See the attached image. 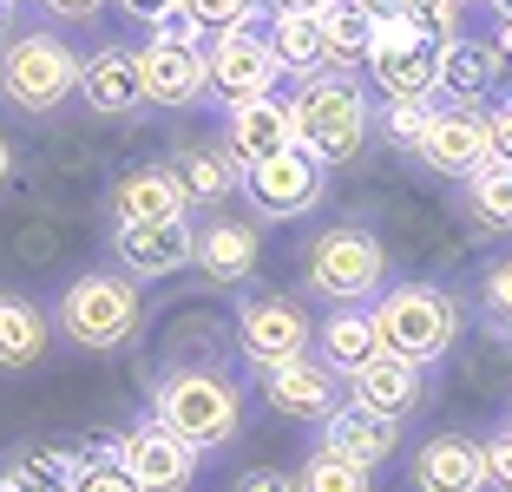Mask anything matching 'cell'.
<instances>
[{
  "label": "cell",
  "mask_w": 512,
  "mask_h": 492,
  "mask_svg": "<svg viewBox=\"0 0 512 492\" xmlns=\"http://www.w3.org/2000/svg\"><path fill=\"white\" fill-rule=\"evenodd\" d=\"M151 414L165 420L184 447L217 453V447H230V440H237V427H243V388L230 381L224 368L178 361V368L158 374V388H151Z\"/></svg>",
  "instance_id": "obj_1"
},
{
  "label": "cell",
  "mask_w": 512,
  "mask_h": 492,
  "mask_svg": "<svg viewBox=\"0 0 512 492\" xmlns=\"http://www.w3.org/2000/svg\"><path fill=\"white\" fill-rule=\"evenodd\" d=\"M66 342L92 348V355H112L138 335L145 322V296H138V276L125 269H79L73 283L60 289V309H53Z\"/></svg>",
  "instance_id": "obj_2"
},
{
  "label": "cell",
  "mask_w": 512,
  "mask_h": 492,
  "mask_svg": "<svg viewBox=\"0 0 512 492\" xmlns=\"http://www.w3.org/2000/svg\"><path fill=\"white\" fill-rule=\"evenodd\" d=\"M388 283V250H381L375 230L362 224H329L302 243V289L335 309H362V302L381 296Z\"/></svg>",
  "instance_id": "obj_3"
},
{
  "label": "cell",
  "mask_w": 512,
  "mask_h": 492,
  "mask_svg": "<svg viewBox=\"0 0 512 492\" xmlns=\"http://www.w3.org/2000/svg\"><path fill=\"white\" fill-rule=\"evenodd\" d=\"M368 315H375V328H381V348L421 361V368H434V361L460 342V302L440 283H394V289L375 296Z\"/></svg>",
  "instance_id": "obj_4"
},
{
  "label": "cell",
  "mask_w": 512,
  "mask_h": 492,
  "mask_svg": "<svg viewBox=\"0 0 512 492\" xmlns=\"http://www.w3.org/2000/svg\"><path fill=\"white\" fill-rule=\"evenodd\" d=\"M289 125H296V145L322 164H342L362 151L368 138V99L355 79L335 73H309L296 79V99H289Z\"/></svg>",
  "instance_id": "obj_5"
},
{
  "label": "cell",
  "mask_w": 512,
  "mask_h": 492,
  "mask_svg": "<svg viewBox=\"0 0 512 492\" xmlns=\"http://www.w3.org/2000/svg\"><path fill=\"white\" fill-rule=\"evenodd\" d=\"M0 99L27 119L60 112L66 99H79V53L60 33H14L0 46Z\"/></svg>",
  "instance_id": "obj_6"
},
{
  "label": "cell",
  "mask_w": 512,
  "mask_h": 492,
  "mask_svg": "<svg viewBox=\"0 0 512 492\" xmlns=\"http://www.w3.org/2000/svg\"><path fill=\"white\" fill-rule=\"evenodd\" d=\"M138 73H145V105H165V112L197 105L204 99V33L184 14L158 20L151 40L138 46Z\"/></svg>",
  "instance_id": "obj_7"
},
{
  "label": "cell",
  "mask_w": 512,
  "mask_h": 492,
  "mask_svg": "<svg viewBox=\"0 0 512 492\" xmlns=\"http://www.w3.org/2000/svg\"><path fill=\"white\" fill-rule=\"evenodd\" d=\"M362 66L388 99H434L440 92V40L421 33L414 20H375Z\"/></svg>",
  "instance_id": "obj_8"
},
{
  "label": "cell",
  "mask_w": 512,
  "mask_h": 492,
  "mask_svg": "<svg viewBox=\"0 0 512 492\" xmlns=\"http://www.w3.org/2000/svg\"><path fill=\"white\" fill-rule=\"evenodd\" d=\"M243 191H250V210L263 217V224H289V217H302V210L322 204L329 164L309 158L302 145H289V151H276V158L250 164V171H243Z\"/></svg>",
  "instance_id": "obj_9"
},
{
  "label": "cell",
  "mask_w": 512,
  "mask_h": 492,
  "mask_svg": "<svg viewBox=\"0 0 512 492\" xmlns=\"http://www.w3.org/2000/svg\"><path fill=\"white\" fill-rule=\"evenodd\" d=\"M276 79H283V66H276V53L263 46L256 27H224L204 40V92L211 99L224 105L263 99V92H276Z\"/></svg>",
  "instance_id": "obj_10"
},
{
  "label": "cell",
  "mask_w": 512,
  "mask_h": 492,
  "mask_svg": "<svg viewBox=\"0 0 512 492\" xmlns=\"http://www.w3.org/2000/svg\"><path fill=\"white\" fill-rule=\"evenodd\" d=\"M112 453L138 479V492H191L197 479V447H184L158 414H138L125 433H112Z\"/></svg>",
  "instance_id": "obj_11"
},
{
  "label": "cell",
  "mask_w": 512,
  "mask_h": 492,
  "mask_svg": "<svg viewBox=\"0 0 512 492\" xmlns=\"http://www.w3.org/2000/svg\"><path fill=\"white\" fill-rule=\"evenodd\" d=\"M316 342V322L296 296H243L237 309V348L250 368H276L289 355H309Z\"/></svg>",
  "instance_id": "obj_12"
},
{
  "label": "cell",
  "mask_w": 512,
  "mask_h": 492,
  "mask_svg": "<svg viewBox=\"0 0 512 492\" xmlns=\"http://www.w3.org/2000/svg\"><path fill=\"white\" fill-rule=\"evenodd\" d=\"M421 158L447 178H467L473 164L493 158V132H486V105L480 99H447L427 119V138H421Z\"/></svg>",
  "instance_id": "obj_13"
},
{
  "label": "cell",
  "mask_w": 512,
  "mask_h": 492,
  "mask_svg": "<svg viewBox=\"0 0 512 492\" xmlns=\"http://www.w3.org/2000/svg\"><path fill=\"white\" fill-rule=\"evenodd\" d=\"M263 374V407L270 414H283V420H322L335 401H342V374L329 368L322 355H289V361H276V368H256Z\"/></svg>",
  "instance_id": "obj_14"
},
{
  "label": "cell",
  "mask_w": 512,
  "mask_h": 492,
  "mask_svg": "<svg viewBox=\"0 0 512 492\" xmlns=\"http://www.w3.org/2000/svg\"><path fill=\"white\" fill-rule=\"evenodd\" d=\"M112 250H119V269H125V276H145V283H158V276H178V269H191L197 230H191V217H165V224H125V230H112Z\"/></svg>",
  "instance_id": "obj_15"
},
{
  "label": "cell",
  "mask_w": 512,
  "mask_h": 492,
  "mask_svg": "<svg viewBox=\"0 0 512 492\" xmlns=\"http://www.w3.org/2000/svg\"><path fill=\"white\" fill-rule=\"evenodd\" d=\"M316 447L342 453V460H355V466H381L401 447V420L375 414V407H362V401H335L329 414L316 420Z\"/></svg>",
  "instance_id": "obj_16"
},
{
  "label": "cell",
  "mask_w": 512,
  "mask_h": 492,
  "mask_svg": "<svg viewBox=\"0 0 512 492\" xmlns=\"http://www.w3.org/2000/svg\"><path fill=\"white\" fill-rule=\"evenodd\" d=\"M296 145V125H289V99L263 92V99H243V105H224V151L250 171V164L276 158V151Z\"/></svg>",
  "instance_id": "obj_17"
},
{
  "label": "cell",
  "mask_w": 512,
  "mask_h": 492,
  "mask_svg": "<svg viewBox=\"0 0 512 492\" xmlns=\"http://www.w3.org/2000/svg\"><path fill=\"white\" fill-rule=\"evenodd\" d=\"M106 210H112V230H125V224H165V217H184V210H191V197H184V184H178L171 164H132V171L112 184Z\"/></svg>",
  "instance_id": "obj_18"
},
{
  "label": "cell",
  "mask_w": 512,
  "mask_h": 492,
  "mask_svg": "<svg viewBox=\"0 0 512 492\" xmlns=\"http://www.w3.org/2000/svg\"><path fill=\"white\" fill-rule=\"evenodd\" d=\"M407 473L421 492H486V447L467 433H434L414 447Z\"/></svg>",
  "instance_id": "obj_19"
},
{
  "label": "cell",
  "mask_w": 512,
  "mask_h": 492,
  "mask_svg": "<svg viewBox=\"0 0 512 492\" xmlns=\"http://www.w3.org/2000/svg\"><path fill=\"white\" fill-rule=\"evenodd\" d=\"M79 99L106 119H125L145 105V73H138V46H99L92 60H79Z\"/></svg>",
  "instance_id": "obj_20"
},
{
  "label": "cell",
  "mask_w": 512,
  "mask_h": 492,
  "mask_svg": "<svg viewBox=\"0 0 512 492\" xmlns=\"http://www.w3.org/2000/svg\"><path fill=\"white\" fill-rule=\"evenodd\" d=\"M348 381H355V401L375 407V414H388V420H407L414 407H421V394H427V368L407 361V355H388V348H381L368 368H355Z\"/></svg>",
  "instance_id": "obj_21"
},
{
  "label": "cell",
  "mask_w": 512,
  "mask_h": 492,
  "mask_svg": "<svg viewBox=\"0 0 512 492\" xmlns=\"http://www.w3.org/2000/svg\"><path fill=\"white\" fill-rule=\"evenodd\" d=\"M256 224L250 217H211V224H197V250H191V263L211 276L217 289H230V283H243L256 269Z\"/></svg>",
  "instance_id": "obj_22"
},
{
  "label": "cell",
  "mask_w": 512,
  "mask_h": 492,
  "mask_svg": "<svg viewBox=\"0 0 512 492\" xmlns=\"http://www.w3.org/2000/svg\"><path fill=\"white\" fill-rule=\"evenodd\" d=\"M263 46L276 53V66H283L289 79H309L329 66V46H322V20L316 14H289V7H276L270 27H263Z\"/></svg>",
  "instance_id": "obj_23"
},
{
  "label": "cell",
  "mask_w": 512,
  "mask_h": 492,
  "mask_svg": "<svg viewBox=\"0 0 512 492\" xmlns=\"http://www.w3.org/2000/svg\"><path fill=\"white\" fill-rule=\"evenodd\" d=\"M316 355L329 361L335 374H355L381 355V328L368 309H335L329 322H316Z\"/></svg>",
  "instance_id": "obj_24"
},
{
  "label": "cell",
  "mask_w": 512,
  "mask_h": 492,
  "mask_svg": "<svg viewBox=\"0 0 512 492\" xmlns=\"http://www.w3.org/2000/svg\"><path fill=\"white\" fill-rule=\"evenodd\" d=\"M493 79H499L493 40H467V33H447L440 40V92L447 99H480Z\"/></svg>",
  "instance_id": "obj_25"
},
{
  "label": "cell",
  "mask_w": 512,
  "mask_h": 492,
  "mask_svg": "<svg viewBox=\"0 0 512 492\" xmlns=\"http://www.w3.org/2000/svg\"><path fill=\"white\" fill-rule=\"evenodd\" d=\"M46 335H53V322H46L40 302L0 296V368H7V374L33 368V361L46 355Z\"/></svg>",
  "instance_id": "obj_26"
},
{
  "label": "cell",
  "mask_w": 512,
  "mask_h": 492,
  "mask_svg": "<svg viewBox=\"0 0 512 492\" xmlns=\"http://www.w3.org/2000/svg\"><path fill=\"white\" fill-rule=\"evenodd\" d=\"M171 171H178L184 197H197V204H224V197L243 184V164L230 158V151H217V145H178Z\"/></svg>",
  "instance_id": "obj_27"
},
{
  "label": "cell",
  "mask_w": 512,
  "mask_h": 492,
  "mask_svg": "<svg viewBox=\"0 0 512 492\" xmlns=\"http://www.w3.org/2000/svg\"><path fill=\"white\" fill-rule=\"evenodd\" d=\"M7 486L14 492H73L79 486V453H66V447H27V453H14L7 460Z\"/></svg>",
  "instance_id": "obj_28"
},
{
  "label": "cell",
  "mask_w": 512,
  "mask_h": 492,
  "mask_svg": "<svg viewBox=\"0 0 512 492\" xmlns=\"http://www.w3.org/2000/svg\"><path fill=\"white\" fill-rule=\"evenodd\" d=\"M322 46H329V66H342V73H355V66L368 60V40H375V20L355 7V0H329L322 7Z\"/></svg>",
  "instance_id": "obj_29"
},
{
  "label": "cell",
  "mask_w": 512,
  "mask_h": 492,
  "mask_svg": "<svg viewBox=\"0 0 512 492\" xmlns=\"http://www.w3.org/2000/svg\"><path fill=\"white\" fill-rule=\"evenodd\" d=\"M467 210L486 230H512V164L486 158L467 171Z\"/></svg>",
  "instance_id": "obj_30"
},
{
  "label": "cell",
  "mask_w": 512,
  "mask_h": 492,
  "mask_svg": "<svg viewBox=\"0 0 512 492\" xmlns=\"http://www.w3.org/2000/svg\"><path fill=\"white\" fill-rule=\"evenodd\" d=\"M296 492H375V466H355L342 453H309L296 473Z\"/></svg>",
  "instance_id": "obj_31"
},
{
  "label": "cell",
  "mask_w": 512,
  "mask_h": 492,
  "mask_svg": "<svg viewBox=\"0 0 512 492\" xmlns=\"http://www.w3.org/2000/svg\"><path fill=\"white\" fill-rule=\"evenodd\" d=\"M427 119H434V105H427V99H388V105H381V132H388V145H401V151H421Z\"/></svg>",
  "instance_id": "obj_32"
},
{
  "label": "cell",
  "mask_w": 512,
  "mask_h": 492,
  "mask_svg": "<svg viewBox=\"0 0 512 492\" xmlns=\"http://www.w3.org/2000/svg\"><path fill=\"white\" fill-rule=\"evenodd\" d=\"M178 14L191 20L197 33H224V27H250L256 0H178Z\"/></svg>",
  "instance_id": "obj_33"
},
{
  "label": "cell",
  "mask_w": 512,
  "mask_h": 492,
  "mask_svg": "<svg viewBox=\"0 0 512 492\" xmlns=\"http://www.w3.org/2000/svg\"><path fill=\"white\" fill-rule=\"evenodd\" d=\"M73 492H138V479L119 466V453H79V486Z\"/></svg>",
  "instance_id": "obj_34"
},
{
  "label": "cell",
  "mask_w": 512,
  "mask_h": 492,
  "mask_svg": "<svg viewBox=\"0 0 512 492\" xmlns=\"http://www.w3.org/2000/svg\"><path fill=\"white\" fill-rule=\"evenodd\" d=\"M460 14H467V0H407V20L421 33H434V40L460 33Z\"/></svg>",
  "instance_id": "obj_35"
},
{
  "label": "cell",
  "mask_w": 512,
  "mask_h": 492,
  "mask_svg": "<svg viewBox=\"0 0 512 492\" xmlns=\"http://www.w3.org/2000/svg\"><path fill=\"white\" fill-rule=\"evenodd\" d=\"M480 302H486V315H493V322L512 328V256H499V263L480 276Z\"/></svg>",
  "instance_id": "obj_36"
},
{
  "label": "cell",
  "mask_w": 512,
  "mask_h": 492,
  "mask_svg": "<svg viewBox=\"0 0 512 492\" xmlns=\"http://www.w3.org/2000/svg\"><path fill=\"white\" fill-rule=\"evenodd\" d=\"M480 447H486V486L512 492V427H499L493 440H480Z\"/></svg>",
  "instance_id": "obj_37"
},
{
  "label": "cell",
  "mask_w": 512,
  "mask_h": 492,
  "mask_svg": "<svg viewBox=\"0 0 512 492\" xmlns=\"http://www.w3.org/2000/svg\"><path fill=\"white\" fill-rule=\"evenodd\" d=\"M230 492H296V473H283V466H250V473L230 479Z\"/></svg>",
  "instance_id": "obj_38"
},
{
  "label": "cell",
  "mask_w": 512,
  "mask_h": 492,
  "mask_svg": "<svg viewBox=\"0 0 512 492\" xmlns=\"http://www.w3.org/2000/svg\"><path fill=\"white\" fill-rule=\"evenodd\" d=\"M486 132H493V158L512 164V92L493 105V112H486Z\"/></svg>",
  "instance_id": "obj_39"
},
{
  "label": "cell",
  "mask_w": 512,
  "mask_h": 492,
  "mask_svg": "<svg viewBox=\"0 0 512 492\" xmlns=\"http://www.w3.org/2000/svg\"><path fill=\"white\" fill-rule=\"evenodd\" d=\"M119 7H125L132 20H145V27H158V20L178 14V0H119Z\"/></svg>",
  "instance_id": "obj_40"
},
{
  "label": "cell",
  "mask_w": 512,
  "mask_h": 492,
  "mask_svg": "<svg viewBox=\"0 0 512 492\" xmlns=\"http://www.w3.org/2000/svg\"><path fill=\"white\" fill-rule=\"evenodd\" d=\"M99 7H106V0H46V14H53V20H92Z\"/></svg>",
  "instance_id": "obj_41"
},
{
  "label": "cell",
  "mask_w": 512,
  "mask_h": 492,
  "mask_svg": "<svg viewBox=\"0 0 512 492\" xmlns=\"http://www.w3.org/2000/svg\"><path fill=\"white\" fill-rule=\"evenodd\" d=\"M368 20H407V0H355Z\"/></svg>",
  "instance_id": "obj_42"
},
{
  "label": "cell",
  "mask_w": 512,
  "mask_h": 492,
  "mask_svg": "<svg viewBox=\"0 0 512 492\" xmlns=\"http://www.w3.org/2000/svg\"><path fill=\"white\" fill-rule=\"evenodd\" d=\"M493 53H499V66H512V20H499V40H493Z\"/></svg>",
  "instance_id": "obj_43"
},
{
  "label": "cell",
  "mask_w": 512,
  "mask_h": 492,
  "mask_svg": "<svg viewBox=\"0 0 512 492\" xmlns=\"http://www.w3.org/2000/svg\"><path fill=\"white\" fill-rule=\"evenodd\" d=\"M270 7H289V14H322L329 0H270Z\"/></svg>",
  "instance_id": "obj_44"
},
{
  "label": "cell",
  "mask_w": 512,
  "mask_h": 492,
  "mask_svg": "<svg viewBox=\"0 0 512 492\" xmlns=\"http://www.w3.org/2000/svg\"><path fill=\"white\" fill-rule=\"evenodd\" d=\"M14 178V145H7V138H0V184Z\"/></svg>",
  "instance_id": "obj_45"
},
{
  "label": "cell",
  "mask_w": 512,
  "mask_h": 492,
  "mask_svg": "<svg viewBox=\"0 0 512 492\" xmlns=\"http://www.w3.org/2000/svg\"><path fill=\"white\" fill-rule=\"evenodd\" d=\"M14 27V0H0V33Z\"/></svg>",
  "instance_id": "obj_46"
},
{
  "label": "cell",
  "mask_w": 512,
  "mask_h": 492,
  "mask_svg": "<svg viewBox=\"0 0 512 492\" xmlns=\"http://www.w3.org/2000/svg\"><path fill=\"white\" fill-rule=\"evenodd\" d=\"M493 14H499V20H512V0H493Z\"/></svg>",
  "instance_id": "obj_47"
},
{
  "label": "cell",
  "mask_w": 512,
  "mask_h": 492,
  "mask_svg": "<svg viewBox=\"0 0 512 492\" xmlns=\"http://www.w3.org/2000/svg\"><path fill=\"white\" fill-rule=\"evenodd\" d=\"M0 492H14V486H7V479H0Z\"/></svg>",
  "instance_id": "obj_48"
},
{
  "label": "cell",
  "mask_w": 512,
  "mask_h": 492,
  "mask_svg": "<svg viewBox=\"0 0 512 492\" xmlns=\"http://www.w3.org/2000/svg\"><path fill=\"white\" fill-rule=\"evenodd\" d=\"M506 427H512V414H506Z\"/></svg>",
  "instance_id": "obj_49"
}]
</instances>
